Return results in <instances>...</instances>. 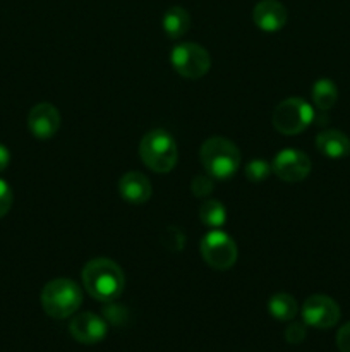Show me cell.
Here are the masks:
<instances>
[{
	"mask_svg": "<svg viewBox=\"0 0 350 352\" xmlns=\"http://www.w3.org/2000/svg\"><path fill=\"white\" fill-rule=\"evenodd\" d=\"M201 254L215 270H229L237 261V246L229 234L213 229L201 239Z\"/></svg>",
	"mask_w": 350,
	"mask_h": 352,
	"instance_id": "cell-6",
	"label": "cell"
},
{
	"mask_svg": "<svg viewBox=\"0 0 350 352\" xmlns=\"http://www.w3.org/2000/svg\"><path fill=\"white\" fill-rule=\"evenodd\" d=\"M202 168L208 175L218 181L233 177L240 168V151L235 144L225 138H209L199 150Z\"/></svg>",
	"mask_w": 350,
	"mask_h": 352,
	"instance_id": "cell-2",
	"label": "cell"
},
{
	"mask_svg": "<svg viewBox=\"0 0 350 352\" xmlns=\"http://www.w3.org/2000/svg\"><path fill=\"white\" fill-rule=\"evenodd\" d=\"M253 19L259 30L275 33L287 23V9L277 0H263L254 7Z\"/></svg>",
	"mask_w": 350,
	"mask_h": 352,
	"instance_id": "cell-12",
	"label": "cell"
},
{
	"mask_svg": "<svg viewBox=\"0 0 350 352\" xmlns=\"http://www.w3.org/2000/svg\"><path fill=\"white\" fill-rule=\"evenodd\" d=\"M336 346L340 352H350V322L345 323L336 333Z\"/></svg>",
	"mask_w": 350,
	"mask_h": 352,
	"instance_id": "cell-23",
	"label": "cell"
},
{
	"mask_svg": "<svg viewBox=\"0 0 350 352\" xmlns=\"http://www.w3.org/2000/svg\"><path fill=\"white\" fill-rule=\"evenodd\" d=\"M69 330L79 344L91 346V344H98L105 339L108 327L102 316L95 315V313H81L72 318Z\"/></svg>",
	"mask_w": 350,
	"mask_h": 352,
	"instance_id": "cell-10",
	"label": "cell"
},
{
	"mask_svg": "<svg viewBox=\"0 0 350 352\" xmlns=\"http://www.w3.org/2000/svg\"><path fill=\"white\" fill-rule=\"evenodd\" d=\"M27 127L38 140H50L60 127V113L51 103H38L27 116Z\"/></svg>",
	"mask_w": 350,
	"mask_h": 352,
	"instance_id": "cell-11",
	"label": "cell"
},
{
	"mask_svg": "<svg viewBox=\"0 0 350 352\" xmlns=\"http://www.w3.org/2000/svg\"><path fill=\"white\" fill-rule=\"evenodd\" d=\"M10 206H12V189L5 181L0 179V219L9 213Z\"/></svg>",
	"mask_w": 350,
	"mask_h": 352,
	"instance_id": "cell-21",
	"label": "cell"
},
{
	"mask_svg": "<svg viewBox=\"0 0 350 352\" xmlns=\"http://www.w3.org/2000/svg\"><path fill=\"white\" fill-rule=\"evenodd\" d=\"M271 168H273V174L281 181L299 182L304 181L311 172V160L304 151L287 148L275 157Z\"/></svg>",
	"mask_w": 350,
	"mask_h": 352,
	"instance_id": "cell-9",
	"label": "cell"
},
{
	"mask_svg": "<svg viewBox=\"0 0 350 352\" xmlns=\"http://www.w3.org/2000/svg\"><path fill=\"white\" fill-rule=\"evenodd\" d=\"M199 219L209 229H220L225 223L226 212L225 206L218 201V199H209L205 201L199 208Z\"/></svg>",
	"mask_w": 350,
	"mask_h": 352,
	"instance_id": "cell-18",
	"label": "cell"
},
{
	"mask_svg": "<svg viewBox=\"0 0 350 352\" xmlns=\"http://www.w3.org/2000/svg\"><path fill=\"white\" fill-rule=\"evenodd\" d=\"M246 177L249 179L250 182H261L264 179H268V175L273 172L271 165L268 164L263 158H256V160H250L249 164L246 165Z\"/></svg>",
	"mask_w": 350,
	"mask_h": 352,
	"instance_id": "cell-19",
	"label": "cell"
},
{
	"mask_svg": "<svg viewBox=\"0 0 350 352\" xmlns=\"http://www.w3.org/2000/svg\"><path fill=\"white\" fill-rule=\"evenodd\" d=\"M82 302V292L74 280L55 278L41 291V306L45 313L55 320H64L74 315Z\"/></svg>",
	"mask_w": 350,
	"mask_h": 352,
	"instance_id": "cell-3",
	"label": "cell"
},
{
	"mask_svg": "<svg viewBox=\"0 0 350 352\" xmlns=\"http://www.w3.org/2000/svg\"><path fill=\"white\" fill-rule=\"evenodd\" d=\"M82 284L89 296L102 302H110L124 291V272L108 258H96L86 263L82 270Z\"/></svg>",
	"mask_w": 350,
	"mask_h": 352,
	"instance_id": "cell-1",
	"label": "cell"
},
{
	"mask_svg": "<svg viewBox=\"0 0 350 352\" xmlns=\"http://www.w3.org/2000/svg\"><path fill=\"white\" fill-rule=\"evenodd\" d=\"M170 62L175 71L185 79H199L208 74L211 58L206 48L196 43H180L174 47Z\"/></svg>",
	"mask_w": 350,
	"mask_h": 352,
	"instance_id": "cell-7",
	"label": "cell"
},
{
	"mask_svg": "<svg viewBox=\"0 0 350 352\" xmlns=\"http://www.w3.org/2000/svg\"><path fill=\"white\" fill-rule=\"evenodd\" d=\"M139 155L148 168L158 174H167L177 164V143L167 131L153 129L141 140Z\"/></svg>",
	"mask_w": 350,
	"mask_h": 352,
	"instance_id": "cell-4",
	"label": "cell"
},
{
	"mask_svg": "<svg viewBox=\"0 0 350 352\" xmlns=\"http://www.w3.org/2000/svg\"><path fill=\"white\" fill-rule=\"evenodd\" d=\"M316 148L328 158H343L350 153V140L342 131L328 129L316 136Z\"/></svg>",
	"mask_w": 350,
	"mask_h": 352,
	"instance_id": "cell-14",
	"label": "cell"
},
{
	"mask_svg": "<svg viewBox=\"0 0 350 352\" xmlns=\"http://www.w3.org/2000/svg\"><path fill=\"white\" fill-rule=\"evenodd\" d=\"M340 316V306L328 296L314 294L305 299L302 306V320L305 325L314 329H331L338 323Z\"/></svg>",
	"mask_w": 350,
	"mask_h": 352,
	"instance_id": "cell-8",
	"label": "cell"
},
{
	"mask_svg": "<svg viewBox=\"0 0 350 352\" xmlns=\"http://www.w3.org/2000/svg\"><path fill=\"white\" fill-rule=\"evenodd\" d=\"M312 120H314V110L302 98L283 100L275 107L273 117H271L275 129L285 136L301 134L311 126Z\"/></svg>",
	"mask_w": 350,
	"mask_h": 352,
	"instance_id": "cell-5",
	"label": "cell"
},
{
	"mask_svg": "<svg viewBox=\"0 0 350 352\" xmlns=\"http://www.w3.org/2000/svg\"><path fill=\"white\" fill-rule=\"evenodd\" d=\"M268 311L278 322H290L299 313V306L297 301L290 294L280 292V294H275L270 298V301H268Z\"/></svg>",
	"mask_w": 350,
	"mask_h": 352,
	"instance_id": "cell-16",
	"label": "cell"
},
{
	"mask_svg": "<svg viewBox=\"0 0 350 352\" xmlns=\"http://www.w3.org/2000/svg\"><path fill=\"white\" fill-rule=\"evenodd\" d=\"M191 188L192 195H194L196 198H206V196L213 192V177L208 174L196 175V177L192 179Z\"/></svg>",
	"mask_w": 350,
	"mask_h": 352,
	"instance_id": "cell-20",
	"label": "cell"
},
{
	"mask_svg": "<svg viewBox=\"0 0 350 352\" xmlns=\"http://www.w3.org/2000/svg\"><path fill=\"white\" fill-rule=\"evenodd\" d=\"M161 24H163L167 36L172 38V40H177V38H182L187 33L189 26H191V16H189L184 7L174 6L163 14Z\"/></svg>",
	"mask_w": 350,
	"mask_h": 352,
	"instance_id": "cell-15",
	"label": "cell"
},
{
	"mask_svg": "<svg viewBox=\"0 0 350 352\" xmlns=\"http://www.w3.org/2000/svg\"><path fill=\"white\" fill-rule=\"evenodd\" d=\"M285 339L288 344H301L305 339V327L302 323H292L285 330Z\"/></svg>",
	"mask_w": 350,
	"mask_h": 352,
	"instance_id": "cell-22",
	"label": "cell"
},
{
	"mask_svg": "<svg viewBox=\"0 0 350 352\" xmlns=\"http://www.w3.org/2000/svg\"><path fill=\"white\" fill-rule=\"evenodd\" d=\"M119 192L130 205H143L151 198V182L141 172H127L119 181Z\"/></svg>",
	"mask_w": 350,
	"mask_h": 352,
	"instance_id": "cell-13",
	"label": "cell"
},
{
	"mask_svg": "<svg viewBox=\"0 0 350 352\" xmlns=\"http://www.w3.org/2000/svg\"><path fill=\"white\" fill-rule=\"evenodd\" d=\"M9 162H10L9 150H7V148L3 146V144H0V172L5 170L7 165H9Z\"/></svg>",
	"mask_w": 350,
	"mask_h": 352,
	"instance_id": "cell-24",
	"label": "cell"
},
{
	"mask_svg": "<svg viewBox=\"0 0 350 352\" xmlns=\"http://www.w3.org/2000/svg\"><path fill=\"white\" fill-rule=\"evenodd\" d=\"M338 100V88L328 78H321L312 85V102L319 110H329Z\"/></svg>",
	"mask_w": 350,
	"mask_h": 352,
	"instance_id": "cell-17",
	"label": "cell"
}]
</instances>
